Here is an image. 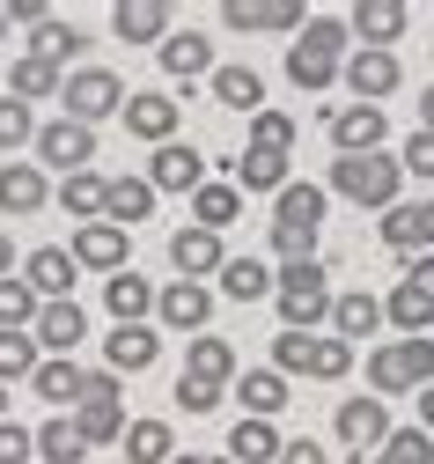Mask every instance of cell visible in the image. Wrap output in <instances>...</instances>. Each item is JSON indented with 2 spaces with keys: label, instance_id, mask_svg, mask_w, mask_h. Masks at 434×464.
Masks as SVG:
<instances>
[{
  "label": "cell",
  "instance_id": "1",
  "mask_svg": "<svg viewBox=\"0 0 434 464\" xmlns=\"http://www.w3.org/2000/svg\"><path fill=\"white\" fill-rule=\"evenodd\" d=\"M332 273H324V258H302V266H280L273 273V310H280V324L287 332H317L324 317H332Z\"/></svg>",
  "mask_w": 434,
  "mask_h": 464
},
{
  "label": "cell",
  "instance_id": "2",
  "mask_svg": "<svg viewBox=\"0 0 434 464\" xmlns=\"http://www.w3.org/2000/svg\"><path fill=\"white\" fill-rule=\"evenodd\" d=\"M332 192L339 199H353V207H398L405 199V169H398V155L391 148H376V155H339L332 162Z\"/></svg>",
  "mask_w": 434,
  "mask_h": 464
},
{
  "label": "cell",
  "instance_id": "3",
  "mask_svg": "<svg viewBox=\"0 0 434 464\" xmlns=\"http://www.w3.org/2000/svg\"><path fill=\"white\" fill-rule=\"evenodd\" d=\"M353 369V346L332 332H280L273 339V376H309V383H339Z\"/></svg>",
  "mask_w": 434,
  "mask_h": 464
},
{
  "label": "cell",
  "instance_id": "4",
  "mask_svg": "<svg viewBox=\"0 0 434 464\" xmlns=\"http://www.w3.org/2000/svg\"><path fill=\"white\" fill-rule=\"evenodd\" d=\"M74 435L96 450V442H118L126 435V383H118L111 369H89V383H82V398H74Z\"/></svg>",
  "mask_w": 434,
  "mask_h": 464
},
{
  "label": "cell",
  "instance_id": "5",
  "mask_svg": "<svg viewBox=\"0 0 434 464\" xmlns=\"http://www.w3.org/2000/svg\"><path fill=\"white\" fill-rule=\"evenodd\" d=\"M59 119H74V126H103V119H118V111H126V82H118L111 67H74L67 82H59Z\"/></svg>",
  "mask_w": 434,
  "mask_h": 464
},
{
  "label": "cell",
  "instance_id": "6",
  "mask_svg": "<svg viewBox=\"0 0 434 464\" xmlns=\"http://www.w3.org/2000/svg\"><path fill=\"white\" fill-rule=\"evenodd\" d=\"M30 148H37V169H59V178L96 169V133L74 126V119H44V126L30 133Z\"/></svg>",
  "mask_w": 434,
  "mask_h": 464
},
{
  "label": "cell",
  "instance_id": "7",
  "mask_svg": "<svg viewBox=\"0 0 434 464\" xmlns=\"http://www.w3.org/2000/svg\"><path fill=\"white\" fill-rule=\"evenodd\" d=\"M339 82H346L353 103H376V111H383V96L405 82V67H398V52H368V44H353L346 60H339Z\"/></svg>",
  "mask_w": 434,
  "mask_h": 464
},
{
  "label": "cell",
  "instance_id": "8",
  "mask_svg": "<svg viewBox=\"0 0 434 464\" xmlns=\"http://www.w3.org/2000/svg\"><path fill=\"white\" fill-rule=\"evenodd\" d=\"M15 280L30 287L37 303H74V280H82V266L67 258V244H37L30 258H15Z\"/></svg>",
  "mask_w": 434,
  "mask_h": 464
},
{
  "label": "cell",
  "instance_id": "9",
  "mask_svg": "<svg viewBox=\"0 0 434 464\" xmlns=\"http://www.w3.org/2000/svg\"><path fill=\"white\" fill-rule=\"evenodd\" d=\"M332 428H339V442H346L353 464H361V457H376V450H383V435H391V405H383V398H339Z\"/></svg>",
  "mask_w": 434,
  "mask_h": 464
},
{
  "label": "cell",
  "instance_id": "10",
  "mask_svg": "<svg viewBox=\"0 0 434 464\" xmlns=\"http://www.w3.org/2000/svg\"><path fill=\"white\" fill-rule=\"evenodd\" d=\"M126 133L133 140H148V148H162V140H177V126H184V103H169L162 89H126Z\"/></svg>",
  "mask_w": 434,
  "mask_h": 464
},
{
  "label": "cell",
  "instance_id": "11",
  "mask_svg": "<svg viewBox=\"0 0 434 464\" xmlns=\"http://www.w3.org/2000/svg\"><path fill=\"white\" fill-rule=\"evenodd\" d=\"M30 339H37V354H44V362H74V346L89 339V317H82V303H37V324H30Z\"/></svg>",
  "mask_w": 434,
  "mask_h": 464
},
{
  "label": "cell",
  "instance_id": "12",
  "mask_svg": "<svg viewBox=\"0 0 434 464\" xmlns=\"http://www.w3.org/2000/svg\"><path fill=\"white\" fill-rule=\"evenodd\" d=\"M207 185V155L192 140H162L148 155V192H199Z\"/></svg>",
  "mask_w": 434,
  "mask_h": 464
},
{
  "label": "cell",
  "instance_id": "13",
  "mask_svg": "<svg viewBox=\"0 0 434 464\" xmlns=\"http://www.w3.org/2000/svg\"><path fill=\"white\" fill-rule=\"evenodd\" d=\"M383 244L405 251V258H427V251H434V199H427V192L383 207Z\"/></svg>",
  "mask_w": 434,
  "mask_h": 464
},
{
  "label": "cell",
  "instance_id": "14",
  "mask_svg": "<svg viewBox=\"0 0 434 464\" xmlns=\"http://www.w3.org/2000/svg\"><path fill=\"white\" fill-rule=\"evenodd\" d=\"M155 317H162L169 332H207L214 287H207V280H169V287H155Z\"/></svg>",
  "mask_w": 434,
  "mask_h": 464
},
{
  "label": "cell",
  "instance_id": "15",
  "mask_svg": "<svg viewBox=\"0 0 434 464\" xmlns=\"http://www.w3.org/2000/svg\"><path fill=\"white\" fill-rule=\"evenodd\" d=\"M324 126H332V148H339V155H376L383 133H391V119H383L376 103H339Z\"/></svg>",
  "mask_w": 434,
  "mask_h": 464
},
{
  "label": "cell",
  "instance_id": "16",
  "mask_svg": "<svg viewBox=\"0 0 434 464\" xmlns=\"http://www.w3.org/2000/svg\"><path fill=\"white\" fill-rule=\"evenodd\" d=\"M126 251H133V237H126V228H111V221H82L74 244H67V258L89 266V273H126Z\"/></svg>",
  "mask_w": 434,
  "mask_h": 464
},
{
  "label": "cell",
  "instance_id": "17",
  "mask_svg": "<svg viewBox=\"0 0 434 464\" xmlns=\"http://www.w3.org/2000/svg\"><path fill=\"white\" fill-rule=\"evenodd\" d=\"M169 266H177V280H214V273L228 266V244L214 237V228H192V221H184L177 237H169Z\"/></svg>",
  "mask_w": 434,
  "mask_h": 464
},
{
  "label": "cell",
  "instance_id": "18",
  "mask_svg": "<svg viewBox=\"0 0 434 464\" xmlns=\"http://www.w3.org/2000/svg\"><path fill=\"white\" fill-rule=\"evenodd\" d=\"M155 354H162V332H155V324H111V339H103V369H111L118 383L140 376Z\"/></svg>",
  "mask_w": 434,
  "mask_h": 464
},
{
  "label": "cell",
  "instance_id": "19",
  "mask_svg": "<svg viewBox=\"0 0 434 464\" xmlns=\"http://www.w3.org/2000/svg\"><path fill=\"white\" fill-rule=\"evenodd\" d=\"M332 339H346V346H361V339H376L383 332V303L368 295V287H346V295H332Z\"/></svg>",
  "mask_w": 434,
  "mask_h": 464
},
{
  "label": "cell",
  "instance_id": "20",
  "mask_svg": "<svg viewBox=\"0 0 434 464\" xmlns=\"http://www.w3.org/2000/svg\"><path fill=\"white\" fill-rule=\"evenodd\" d=\"M155 60H162L169 82H207V74H214V44H207L199 30H169V37L155 44Z\"/></svg>",
  "mask_w": 434,
  "mask_h": 464
},
{
  "label": "cell",
  "instance_id": "21",
  "mask_svg": "<svg viewBox=\"0 0 434 464\" xmlns=\"http://www.w3.org/2000/svg\"><path fill=\"white\" fill-rule=\"evenodd\" d=\"M44 199H52V185H44L37 162H0V214L8 221H30Z\"/></svg>",
  "mask_w": 434,
  "mask_h": 464
},
{
  "label": "cell",
  "instance_id": "22",
  "mask_svg": "<svg viewBox=\"0 0 434 464\" xmlns=\"http://www.w3.org/2000/svg\"><path fill=\"white\" fill-rule=\"evenodd\" d=\"M405 23H412V15L398 8V0H361V8L346 15V37H361L368 52H391V44L405 37Z\"/></svg>",
  "mask_w": 434,
  "mask_h": 464
},
{
  "label": "cell",
  "instance_id": "23",
  "mask_svg": "<svg viewBox=\"0 0 434 464\" xmlns=\"http://www.w3.org/2000/svg\"><path fill=\"white\" fill-rule=\"evenodd\" d=\"M111 37L118 44H162L169 37V8L162 0H118L111 8Z\"/></svg>",
  "mask_w": 434,
  "mask_h": 464
},
{
  "label": "cell",
  "instance_id": "24",
  "mask_svg": "<svg viewBox=\"0 0 434 464\" xmlns=\"http://www.w3.org/2000/svg\"><path fill=\"white\" fill-rule=\"evenodd\" d=\"M103 310H111V324H148V317H155V287L126 266V273L103 280Z\"/></svg>",
  "mask_w": 434,
  "mask_h": 464
},
{
  "label": "cell",
  "instance_id": "25",
  "mask_svg": "<svg viewBox=\"0 0 434 464\" xmlns=\"http://www.w3.org/2000/svg\"><path fill=\"white\" fill-rule=\"evenodd\" d=\"M207 89H214L221 111H243V119H251V111H265V74H258V67H214Z\"/></svg>",
  "mask_w": 434,
  "mask_h": 464
},
{
  "label": "cell",
  "instance_id": "26",
  "mask_svg": "<svg viewBox=\"0 0 434 464\" xmlns=\"http://www.w3.org/2000/svg\"><path fill=\"white\" fill-rule=\"evenodd\" d=\"M148 214H155L148 178H103V221L111 228H126V237H133V221H148Z\"/></svg>",
  "mask_w": 434,
  "mask_h": 464
},
{
  "label": "cell",
  "instance_id": "27",
  "mask_svg": "<svg viewBox=\"0 0 434 464\" xmlns=\"http://www.w3.org/2000/svg\"><path fill=\"white\" fill-rule=\"evenodd\" d=\"M287 169H294V155H258V148H243V155H228V185H236V192H280Z\"/></svg>",
  "mask_w": 434,
  "mask_h": 464
},
{
  "label": "cell",
  "instance_id": "28",
  "mask_svg": "<svg viewBox=\"0 0 434 464\" xmlns=\"http://www.w3.org/2000/svg\"><path fill=\"white\" fill-rule=\"evenodd\" d=\"M236 398H243V420H273V413H287V376L243 369V376H236Z\"/></svg>",
  "mask_w": 434,
  "mask_h": 464
},
{
  "label": "cell",
  "instance_id": "29",
  "mask_svg": "<svg viewBox=\"0 0 434 464\" xmlns=\"http://www.w3.org/2000/svg\"><path fill=\"white\" fill-rule=\"evenodd\" d=\"M184 376H199V383H221V391H228V376H236V346L214 339V332H192V346H184Z\"/></svg>",
  "mask_w": 434,
  "mask_h": 464
},
{
  "label": "cell",
  "instance_id": "30",
  "mask_svg": "<svg viewBox=\"0 0 434 464\" xmlns=\"http://www.w3.org/2000/svg\"><path fill=\"white\" fill-rule=\"evenodd\" d=\"M214 280H221V295H228V303H265V295H273V266H265V258H251V251L228 258Z\"/></svg>",
  "mask_w": 434,
  "mask_h": 464
},
{
  "label": "cell",
  "instance_id": "31",
  "mask_svg": "<svg viewBox=\"0 0 434 464\" xmlns=\"http://www.w3.org/2000/svg\"><path fill=\"white\" fill-rule=\"evenodd\" d=\"M82 383H89V369H82V362H37V369H30V391H37V398H52L59 413H74Z\"/></svg>",
  "mask_w": 434,
  "mask_h": 464
},
{
  "label": "cell",
  "instance_id": "32",
  "mask_svg": "<svg viewBox=\"0 0 434 464\" xmlns=\"http://www.w3.org/2000/svg\"><path fill=\"white\" fill-rule=\"evenodd\" d=\"M236 214H243V192H236L228 178H207V185L192 192V228H214V237H221Z\"/></svg>",
  "mask_w": 434,
  "mask_h": 464
},
{
  "label": "cell",
  "instance_id": "33",
  "mask_svg": "<svg viewBox=\"0 0 434 464\" xmlns=\"http://www.w3.org/2000/svg\"><path fill=\"white\" fill-rule=\"evenodd\" d=\"M118 442H126V464H169L177 457V435H169V420H126V435H118Z\"/></svg>",
  "mask_w": 434,
  "mask_h": 464
},
{
  "label": "cell",
  "instance_id": "34",
  "mask_svg": "<svg viewBox=\"0 0 434 464\" xmlns=\"http://www.w3.org/2000/svg\"><path fill=\"white\" fill-rule=\"evenodd\" d=\"M30 457H44V464H82V457H89V442L74 435V420H67V413H52L44 428H30Z\"/></svg>",
  "mask_w": 434,
  "mask_h": 464
},
{
  "label": "cell",
  "instance_id": "35",
  "mask_svg": "<svg viewBox=\"0 0 434 464\" xmlns=\"http://www.w3.org/2000/svg\"><path fill=\"white\" fill-rule=\"evenodd\" d=\"M273 221H287V228H324V185H280L273 192Z\"/></svg>",
  "mask_w": 434,
  "mask_h": 464
},
{
  "label": "cell",
  "instance_id": "36",
  "mask_svg": "<svg viewBox=\"0 0 434 464\" xmlns=\"http://www.w3.org/2000/svg\"><path fill=\"white\" fill-rule=\"evenodd\" d=\"M287 82L309 89V96H324V89H339V60L317 52V44H287Z\"/></svg>",
  "mask_w": 434,
  "mask_h": 464
},
{
  "label": "cell",
  "instance_id": "37",
  "mask_svg": "<svg viewBox=\"0 0 434 464\" xmlns=\"http://www.w3.org/2000/svg\"><path fill=\"white\" fill-rule=\"evenodd\" d=\"M383 324H398L405 339H427V324H434V303L420 295V287H412V280H398V287H391V295H383Z\"/></svg>",
  "mask_w": 434,
  "mask_h": 464
},
{
  "label": "cell",
  "instance_id": "38",
  "mask_svg": "<svg viewBox=\"0 0 434 464\" xmlns=\"http://www.w3.org/2000/svg\"><path fill=\"white\" fill-rule=\"evenodd\" d=\"M59 82H67V74L44 67V60H30V52L8 67V96H15V103H59Z\"/></svg>",
  "mask_w": 434,
  "mask_h": 464
},
{
  "label": "cell",
  "instance_id": "39",
  "mask_svg": "<svg viewBox=\"0 0 434 464\" xmlns=\"http://www.w3.org/2000/svg\"><path fill=\"white\" fill-rule=\"evenodd\" d=\"M59 207H67V221H103V169H74V178H59Z\"/></svg>",
  "mask_w": 434,
  "mask_h": 464
},
{
  "label": "cell",
  "instance_id": "40",
  "mask_svg": "<svg viewBox=\"0 0 434 464\" xmlns=\"http://www.w3.org/2000/svg\"><path fill=\"white\" fill-rule=\"evenodd\" d=\"M280 457V428L273 420H236L228 428V464H273Z\"/></svg>",
  "mask_w": 434,
  "mask_h": 464
},
{
  "label": "cell",
  "instance_id": "41",
  "mask_svg": "<svg viewBox=\"0 0 434 464\" xmlns=\"http://www.w3.org/2000/svg\"><path fill=\"white\" fill-rule=\"evenodd\" d=\"M74 52H82V30H74V23L44 15V23L30 30V60H44V67H59V74H67V60H74Z\"/></svg>",
  "mask_w": 434,
  "mask_h": 464
},
{
  "label": "cell",
  "instance_id": "42",
  "mask_svg": "<svg viewBox=\"0 0 434 464\" xmlns=\"http://www.w3.org/2000/svg\"><path fill=\"white\" fill-rule=\"evenodd\" d=\"M412 391V376H405V354H398V339L391 346H368V398H405Z\"/></svg>",
  "mask_w": 434,
  "mask_h": 464
},
{
  "label": "cell",
  "instance_id": "43",
  "mask_svg": "<svg viewBox=\"0 0 434 464\" xmlns=\"http://www.w3.org/2000/svg\"><path fill=\"white\" fill-rule=\"evenodd\" d=\"M221 23H228L236 37H243V30H302V15H294V8H251V0H228Z\"/></svg>",
  "mask_w": 434,
  "mask_h": 464
},
{
  "label": "cell",
  "instance_id": "44",
  "mask_svg": "<svg viewBox=\"0 0 434 464\" xmlns=\"http://www.w3.org/2000/svg\"><path fill=\"white\" fill-rule=\"evenodd\" d=\"M251 148L258 155H294V119H287V111H251Z\"/></svg>",
  "mask_w": 434,
  "mask_h": 464
},
{
  "label": "cell",
  "instance_id": "45",
  "mask_svg": "<svg viewBox=\"0 0 434 464\" xmlns=\"http://www.w3.org/2000/svg\"><path fill=\"white\" fill-rule=\"evenodd\" d=\"M368 464H434V435H420V428H391L383 450L368 457Z\"/></svg>",
  "mask_w": 434,
  "mask_h": 464
},
{
  "label": "cell",
  "instance_id": "46",
  "mask_svg": "<svg viewBox=\"0 0 434 464\" xmlns=\"http://www.w3.org/2000/svg\"><path fill=\"white\" fill-rule=\"evenodd\" d=\"M37 362H44V354H37L30 332H0V383H30Z\"/></svg>",
  "mask_w": 434,
  "mask_h": 464
},
{
  "label": "cell",
  "instance_id": "47",
  "mask_svg": "<svg viewBox=\"0 0 434 464\" xmlns=\"http://www.w3.org/2000/svg\"><path fill=\"white\" fill-rule=\"evenodd\" d=\"M294 44H317V52H332V60H346V52H353V37H346V23H339V15H302Z\"/></svg>",
  "mask_w": 434,
  "mask_h": 464
},
{
  "label": "cell",
  "instance_id": "48",
  "mask_svg": "<svg viewBox=\"0 0 434 464\" xmlns=\"http://www.w3.org/2000/svg\"><path fill=\"white\" fill-rule=\"evenodd\" d=\"M30 324H37V295L8 273V280H0V332H30Z\"/></svg>",
  "mask_w": 434,
  "mask_h": 464
},
{
  "label": "cell",
  "instance_id": "49",
  "mask_svg": "<svg viewBox=\"0 0 434 464\" xmlns=\"http://www.w3.org/2000/svg\"><path fill=\"white\" fill-rule=\"evenodd\" d=\"M30 133H37V111H30V103H15V96H0V155L30 148Z\"/></svg>",
  "mask_w": 434,
  "mask_h": 464
},
{
  "label": "cell",
  "instance_id": "50",
  "mask_svg": "<svg viewBox=\"0 0 434 464\" xmlns=\"http://www.w3.org/2000/svg\"><path fill=\"white\" fill-rule=\"evenodd\" d=\"M398 169H405V178H420V185H434V133L412 126V140L398 148Z\"/></svg>",
  "mask_w": 434,
  "mask_h": 464
},
{
  "label": "cell",
  "instance_id": "51",
  "mask_svg": "<svg viewBox=\"0 0 434 464\" xmlns=\"http://www.w3.org/2000/svg\"><path fill=\"white\" fill-rule=\"evenodd\" d=\"M221 398H228L221 383H199V376H177V405H184V413H214Z\"/></svg>",
  "mask_w": 434,
  "mask_h": 464
},
{
  "label": "cell",
  "instance_id": "52",
  "mask_svg": "<svg viewBox=\"0 0 434 464\" xmlns=\"http://www.w3.org/2000/svg\"><path fill=\"white\" fill-rule=\"evenodd\" d=\"M398 354H405L412 391H420V383H434V339H398Z\"/></svg>",
  "mask_w": 434,
  "mask_h": 464
},
{
  "label": "cell",
  "instance_id": "53",
  "mask_svg": "<svg viewBox=\"0 0 434 464\" xmlns=\"http://www.w3.org/2000/svg\"><path fill=\"white\" fill-rule=\"evenodd\" d=\"M0 464H30V428L0 420Z\"/></svg>",
  "mask_w": 434,
  "mask_h": 464
},
{
  "label": "cell",
  "instance_id": "54",
  "mask_svg": "<svg viewBox=\"0 0 434 464\" xmlns=\"http://www.w3.org/2000/svg\"><path fill=\"white\" fill-rule=\"evenodd\" d=\"M273 464H332V457H324V442L294 435V442H280V457H273Z\"/></svg>",
  "mask_w": 434,
  "mask_h": 464
},
{
  "label": "cell",
  "instance_id": "55",
  "mask_svg": "<svg viewBox=\"0 0 434 464\" xmlns=\"http://www.w3.org/2000/svg\"><path fill=\"white\" fill-rule=\"evenodd\" d=\"M405 280H412V287H420V295L434 303V251H427V258H412V266H405Z\"/></svg>",
  "mask_w": 434,
  "mask_h": 464
},
{
  "label": "cell",
  "instance_id": "56",
  "mask_svg": "<svg viewBox=\"0 0 434 464\" xmlns=\"http://www.w3.org/2000/svg\"><path fill=\"white\" fill-rule=\"evenodd\" d=\"M0 15L23 23V30H37V23H44V0H15V8H0Z\"/></svg>",
  "mask_w": 434,
  "mask_h": 464
},
{
  "label": "cell",
  "instance_id": "57",
  "mask_svg": "<svg viewBox=\"0 0 434 464\" xmlns=\"http://www.w3.org/2000/svg\"><path fill=\"white\" fill-rule=\"evenodd\" d=\"M420 435H434V383H420Z\"/></svg>",
  "mask_w": 434,
  "mask_h": 464
},
{
  "label": "cell",
  "instance_id": "58",
  "mask_svg": "<svg viewBox=\"0 0 434 464\" xmlns=\"http://www.w3.org/2000/svg\"><path fill=\"white\" fill-rule=\"evenodd\" d=\"M420 133H434V82L420 89Z\"/></svg>",
  "mask_w": 434,
  "mask_h": 464
},
{
  "label": "cell",
  "instance_id": "59",
  "mask_svg": "<svg viewBox=\"0 0 434 464\" xmlns=\"http://www.w3.org/2000/svg\"><path fill=\"white\" fill-rule=\"evenodd\" d=\"M15 273V244H8V228H0V280Z\"/></svg>",
  "mask_w": 434,
  "mask_h": 464
},
{
  "label": "cell",
  "instance_id": "60",
  "mask_svg": "<svg viewBox=\"0 0 434 464\" xmlns=\"http://www.w3.org/2000/svg\"><path fill=\"white\" fill-rule=\"evenodd\" d=\"M169 464H207V457H192V450H184V457H169Z\"/></svg>",
  "mask_w": 434,
  "mask_h": 464
},
{
  "label": "cell",
  "instance_id": "61",
  "mask_svg": "<svg viewBox=\"0 0 434 464\" xmlns=\"http://www.w3.org/2000/svg\"><path fill=\"white\" fill-rule=\"evenodd\" d=\"M0 420H8V383H0Z\"/></svg>",
  "mask_w": 434,
  "mask_h": 464
},
{
  "label": "cell",
  "instance_id": "62",
  "mask_svg": "<svg viewBox=\"0 0 434 464\" xmlns=\"http://www.w3.org/2000/svg\"><path fill=\"white\" fill-rule=\"evenodd\" d=\"M0 37H8V15H0Z\"/></svg>",
  "mask_w": 434,
  "mask_h": 464
},
{
  "label": "cell",
  "instance_id": "63",
  "mask_svg": "<svg viewBox=\"0 0 434 464\" xmlns=\"http://www.w3.org/2000/svg\"><path fill=\"white\" fill-rule=\"evenodd\" d=\"M207 464H228V457H207Z\"/></svg>",
  "mask_w": 434,
  "mask_h": 464
}]
</instances>
